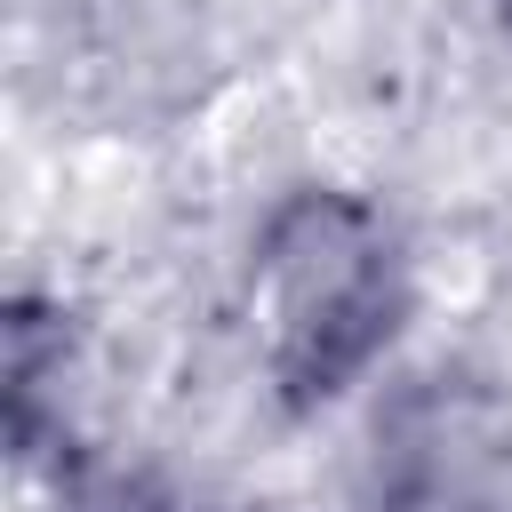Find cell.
Segmentation results:
<instances>
[{"label": "cell", "mask_w": 512, "mask_h": 512, "mask_svg": "<svg viewBox=\"0 0 512 512\" xmlns=\"http://www.w3.org/2000/svg\"><path fill=\"white\" fill-rule=\"evenodd\" d=\"M352 512H512V408L496 376L440 360L392 384L360 440Z\"/></svg>", "instance_id": "7a4b0ae2"}, {"label": "cell", "mask_w": 512, "mask_h": 512, "mask_svg": "<svg viewBox=\"0 0 512 512\" xmlns=\"http://www.w3.org/2000/svg\"><path fill=\"white\" fill-rule=\"evenodd\" d=\"M64 376H72V344H64V312L40 296L8 304V440L32 464L48 440V408L64 416Z\"/></svg>", "instance_id": "3957f363"}, {"label": "cell", "mask_w": 512, "mask_h": 512, "mask_svg": "<svg viewBox=\"0 0 512 512\" xmlns=\"http://www.w3.org/2000/svg\"><path fill=\"white\" fill-rule=\"evenodd\" d=\"M64 512H200L184 488L152 480V472H96L64 496Z\"/></svg>", "instance_id": "277c9868"}, {"label": "cell", "mask_w": 512, "mask_h": 512, "mask_svg": "<svg viewBox=\"0 0 512 512\" xmlns=\"http://www.w3.org/2000/svg\"><path fill=\"white\" fill-rule=\"evenodd\" d=\"M416 312V272L400 224L344 192L304 184L256 232V344L264 384L288 416L336 408L400 344Z\"/></svg>", "instance_id": "6da1fadb"}]
</instances>
